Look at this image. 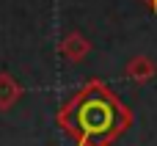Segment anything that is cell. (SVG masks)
Returning <instances> with one entry per match:
<instances>
[{
	"instance_id": "cell-1",
	"label": "cell",
	"mask_w": 157,
	"mask_h": 146,
	"mask_svg": "<svg viewBox=\"0 0 157 146\" xmlns=\"http://www.w3.org/2000/svg\"><path fill=\"white\" fill-rule=\"evenodd\" d=\"M55 121L77 146H113L132 127V110L105 80L94 77L58 108Z\"/></svg>"
},
{
	"instance_id": "cell-2",
	"label": "cell",
	"mask_w": 157,
	"mask_h": 146,
	"mask_svg": "<svg viewBox=\"0 0 157 146\" xmlns=\"http://www.w3.org/2000/svg\"><path fill=\"white\" fill-rule=\"evenodd\" d=\"M91 50H94L91 41H88L80 30H69V33L58 41V52H61V58L69 61V63H80V61H86V55H88Z\"/></svg>"
},
{
	"instance_id": "cell-3",
	"label": "cell",
	"mask_w": 157,
	"mask_h": 146,
	"mask_svg": "<svg viewBox=\"0 0 157 146\" xmlns=\"http://www.w3.org/2000/svg\"><path fill=\"white\" fill-rule=\"evenodd\" d=\"M124 75H127L132 83L144 86V83H149V80L157 75V63L149 58V55H144V52H135V55H132V58L124 63Z\"/></svg>"
},
{
	"instance_id": "cell-4",
	"label": "cell",
	"mask_w": 157,
	"mask_h": 146,
	"mask_svg": "<svg viewBox=\"0 0 157 146\" xmlns=\"http://www.w3.org/2000/svg\"><path fill=\"white\" fill-rule=\"evenodd\" d=\"M22 97V86L11 72H0V110H11Z\"/></svg>"
},
{
	"instance_id": "cell-5",
	"label": "cell",
	"mask_w": 157,
	"mask_h": 146,
	"mask_svg": "<svg viewBox=\"0 0 157 146\" xmlns=\"http://www.w3.org/2000/svg\"><path fill=\"white\" fill-rule=\"evenodd\" d=\"M144 3H146V6H149V8H152V11L157 14V0H144Z\"/></svg>"
}]
</instances>
